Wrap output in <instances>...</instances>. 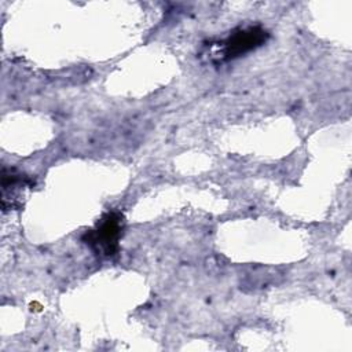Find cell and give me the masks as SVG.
Returning a JSON list of instances; mask_svg holds the SVG:
<instances>
[{
    "mask_svg": "<svg viewBox=\"0 0 352 352\" xmlns=\"http://www.w3.org/2000/svg\"><path fill=\"white\" fill-rule=\"evenodd\" d=\"M122 224V216L118 213H109L106 214L96 230L89 231L85 235L87 243L95 246L98 250H100L103 254L109 256L116 252L118 238L121 235V227Z\"/></svg>",
    "mask_w": 352,
    "mask_h": 352,
    "instance_id": "obj_1",
    "label": "cell"
},
{
    "mask_svg": "<svg viewBox=\"0 0 352 352\" xmlns=\"http://www.w3.org/2000/svg\"><path fill=\"white\" fill-rule=\"evenodd\" d=\"M267 38V32L261 28H248L230 36L224 43V55L227 59H232L258 47Z\"/></svg>",
    "mask_w": 352,
    "mask_h": 352,
    "instance_id": "obj_2",
    "label": "cell"
}]
</instances>
